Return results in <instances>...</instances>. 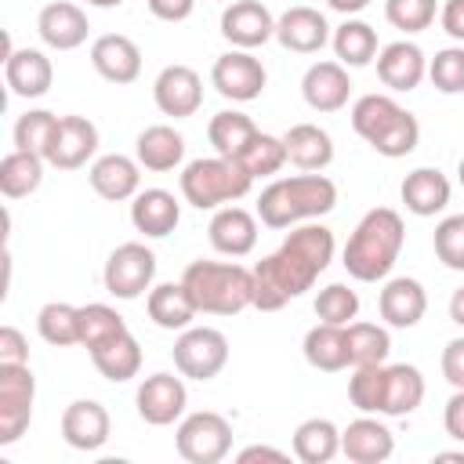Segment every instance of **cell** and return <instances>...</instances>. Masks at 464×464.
I'll use <instances>...</instances> for the list:
<instances>
[{"instance_id":"cell-1","label":"cell","mask_w":464,"mask_h":464,"mask_svg":"<svg viewBox=\"0 0 464 464\" xmlns=\"http://www.w3.org/2000/svg\"><path fill=\"white\" fill-rule=\"evenodd\" d=\"M334 261V232L326 225H301L290 228V236L254 265V308L279 312L294 297L315 286V279Z\"/></svg>"},{"instance_id":"cell-2","label":"cell","mask_w":464,"mask_h":464,"mask_svg":"<svg viewBox=\"0 0 464 464\" xmlns=\"http://www.w3.org/2000/svg\"><path fill=\"white\" fill-rule=\"evenodd\" d=\"M402 243H406V225H402V214L392 210V207H373L359 218L355 232L348 236L344 243V272L359 283H377L384 279L399 254H402Z\"/></svg>"},{"instance_id":"cell-3","label":"cell","mask_w":464,"mask_h":464,"mask_svg":"<svg viewBox=\"0 0 464 464\" xmlns=\"http://www.w3.org/2000/svg\"><path fill=\"white\" fill-rule=\"evenodd\" d=\"M334 207H337V185L319 170L276 178L257 196V218L268 228H290L301 221H315V218L330 214Z\"/></svg>"},{"instance_id":"cell-4","label":"cell","mask_w":464,"mask_h":464,"mask_svg":"<svg viewBox=\"0 0 464 464\" xmlns=\"http://www.w3.org/2000/svg\"><path fill=\"white\" fill-rule=\"evenodd\" d=\"M352 127L355 134L381 156L402 160L420 141V123L410 109H402L392 94H362L352 105Z\"/></svg>"},{"instance_id":"cell-5","label":"cell","mask_w":464,"mask_h":464,"mask_svg":"<svg viewBox=\"0 0 464 464\" xmlns=\"http://www.w3.org/2000/svg\"><path fill=\"white\" fill-rule=\"evenodd\" d=\"M181 283L196 308L210 315H236L254 304V268L236 261H192L181 272Z\"/></svg>"},{"instance_id":"cell-6","label":"cell","mask_w":464,"mask_h":464,"mask_svg":"<svg viewBox=\"0 0 464 464\" xmlns=\"http://www.w3.org/2000/svg\"><path fill=\"white\" fill-rule=\"evenodd\" d=\"M254 178L239 160L228 156H210V160H192L181 170V196L196 210H218L250 192Z\"/></svg>"},{"instance_id":"cell-7","label":"cell","mask_w":464,"mask_h":464,"mask_svg":"<svg viewBox=\"0 0 464 464\" xmlns=\"http://www.w3.org/2000/svg\"><path fill=\"white\" fill-rule=\"evenodd\" d=\"M36 377L29 362H0V446H14L33 420Z\"/></svg>"},{"instance_id":"cell-8","label":"cell","mask_w":464,"mask_h":464,"mask_svg":"<svg viewBox=\"0 0 464 464\" xmlns=\"http://www.w3.org/2000/svg\"><path fill=\"white\" fill-rule=\"evenodd\" d=\"M174 446H178L181 460H188V464H218L232 450V424L214 410L188 413L178 424Z\"/></svg>"},{"instance_id":"cell-9","label":"cell","mask_w":464,"mask_h":464,"mask_svg":"<svg viewBox=\"0 0 464 464\" xmlns=\"http://www.w3.org/2000/svg\"><path fill=\"white\" fill-rule=\"evenodd\" d=\"M228 362V337L214 326H188L174 341V366L188 381H214Z\"/></svg>"},{"instance_id":"cell-10","label":"cell","mask_w":464,"mask_h":464,"mask_svg":"<svg viewBox=\"0 0 464 464\" xmlns=\"http://www.w3.org/2000/svg\"><path fill=\"white\" fill-rule=\"evenodd\" d=\"M105 290L120 301H134L141 297L145 290H152V279H156V254L145 246V243H120L109 261H105Z\"/></svg>"},{"instance_id":"cell-11","label":"cell","mask_w":464,"mask_h":464,"mask_svg":"<svg viewBox=\"0 0 464 464\" xmlns=\"http://www.w3.org/2000/svg\"><path fill=\"white\" fill-rule=\"evenodd\" d=\"M265 80H268V72H265L261 58H254L250 51H239V47L225 51L221 58H214V69H210L214 91L221 98H228V102H254V98H261Z\"/></svg>"},{"instance_id":"cell-12","label":"cell","mask_w":464,"mask_h":464,"mask_svg":"<svg viewBox=\"0 0 464 464\" xmlns=\"http://www.w3.org/2000/svg\"><path fill=\"white\" fill-rule=\"evenodd\" d=\"M152 98L163 116H174V120L196 116L203 105V80L192 65H163L152 83Z\"/></svg>"},{"instance_id":"cell-13","label":"cell","mask_w":464,"mask_h":464,"mask_svg":"<svg viewBox=\"0 0 464 464\" xmlns=\"http://www.w3.org/2000/svg\"><path fill=\"white\" fill-rule=\"evenodd\" d=\"M138 417L145 424H156V428H167L174 424L181 413H185V402H188V392H185V381L174 377V373H152L138 384Z\"/></svg>"},{"instance_id":"cell-14","label":"cell","mask_w":464,"mask_h":464,"mask_svg":"<svg viewBox=\"0 0 464 464\" xmlns=\"http://www.w3.org/2000/svg\"><path fill=\"white\" fill-rule=\"evenodd\" d=\"M221 36L239 51H254L276 36V18L261 0H232L221 11Z\"/></svg>"},{"instance_id":"cell-15","label":"cell","mask_w":464,"mask_h":464,"mask_svg":"<svg viewBox=\"0 0 464 464\" xmlns=\"http://www.w3.org/2000/svg\"><path fill=\"white\" fill-rule=\"evenodd\" d=\"M94 149H98V127L87 116H58V127L44 160L58 170H76L94 156Z\"/></svg>"},{"instance_id":"cell-16","label":"cell","mask_w":464,"mask_h":464,"mask_svg":"<svg viewBox=\"0 0 464 464\" xmlns=\"http://www.w3.org/2000/svg\"><path fill=\"white\" fill-rule=\"evenodd\" d=\"M276 40L294 54H315L330 40V22L323 11L297 4L276 18Z\"/></svg>"},{"instance_id":"cell-17","label":"cell","mask_w":464,"mask_h":464,"mask_svg":"<svg viewBox=\"0 0 464 464\" xmlns=\"http://www.w3.org/2000/svg\"><path fill=\"white\" fill-rule=\"evenodd\" d=\"M91 65L109 83H134L141 76V47L123 33H105L91 44Z\"/></svg>"},{"instance_id":"cell-18","label":"cell","mask_w":464,"mask_h":464,"mask_svg":"<svg viewBox=\"0 0 464 464\" xmlns=\"http://www.w3.org/2000/svg\"><path fill=\"white\" fill-rule=\"evenodd\" d=\"M4 80L18 98H44L54 83V65L36 47H14L4 58Z\"/></svg>"},{"instance_id":"cell-19","label":"cell","mask_w":464,"mask_h":464,"mask_svg":"<svg viewBox=\"0 0 464 464\" xmlns=\"http://www.w3.org/2000/svg\"><path fill=\"white\" fill-rule=\"evenodd\" d=\"M87 178H91V188L109 203H123V199H134L141 192V163L123 156V152L98 156L91 163Z\"/></svg>"},{"instance_id":"cell-20","label":"cell","mask_w":464,"mask_h":464,"mask_svg":"<svg viewBox=\"0 0 464 464\" xmlns=\"http://www.w3.org/2000/svg\"><path fill=\"white\" fill-rule=\"evenodd\" d=\"M109 428H112L109 410L102 402H94V399H76L62 413V439L72 450H83V453L102 450L109 442Z\"/></svg>"},{"instance_id":"cell-21","label":"cell","mask_w":464,"mask_h":464,"mask_svg":"<svg viewBox=\"0 0 464 464\" xmlns=\"http://www.w3.org/2000/svg\"><path fill=\"white\" fill-rule=\"evenodd\" d=\"M36 33H40V40H44L47 47H54V51H72V47H80V44L87 40L91 22H87L83 7H76V4H69V0H51V4H44V11L36 14Z\"/></svg>"},{"instance_id":"cell-22","label":"cell","mask_w":464,"mask_h":464,"mask_svg":"<svg viewBox=\"0 0 464 464\" xmlns=\"http://www.w3.org/2000/svg\"><path fill=\"white\" fill-rule=\"evenodd\" d=\"M377 76L388 91H417L420 80L428 76V58L417 44L410 40H395L388 47L377 51Z\"/></svg>"},{"instance_id":"cell-23","label":"cell","mask_w":464,"mask_h":464,"mask_svg":"<svg viewBox=\"0 0 464 464\" xmlns=\"http://www.w3.org/2000/svg\"><path fill=\"white\" fill-rule=\"evenodd\" d=\"M377 312H381V319H384L388 326L410 330V326H417V323L424 319V312H428V294H424V286H420L417 279L395 276V279H388V283L381 286Z\"/></svg>"},{"instance_id":"cell-24","label":"cell","mask_w":464,"mask_h":464,"mask_svg":"<svg viewBox=\"0 0 464 464\" xmlns=\"http://www.w3.org/2000/svg\"><path fill=\"white\" fill-rule=\"evenodd\" d=\"M301 94H304L308 109H315V112L344 109L348 94H352L348 65H341V62H315V65H308V72L301 80Z\"/></svg>"},{"instance_id":"cell-25","label":"cell","mask_w":464,"mask_h":464,"mask_svg":"<svg viewBox=\"0 0 464 464\" xmlns=\"http://www.w3.org/2000/svg\"><path fill=\"white\" fill-rule=\"evenodd\" d=\"M210 246L225 257H246L257 246V218L243 207H218L210 218Z\"/></svg>"},{"instance_id":"cell-26","label":"cell","mask_w":464,"mask_h":464,"mask_svg":"<svg viewBox=\"0 0 464 464\" xmlns=\"http://www.w3.org/2000/svg\"><path fill=\"white\" fill-rule=\"evenodd\" d=\"M341 453L352 464H384L395 453V435L377 417H359L341 431Z\"/></svg>"},{"instance_id":"cell-27","label":"cell","mask_w":464,"mask_h":464,"mask_svg":"<svg viewBox=\"0 0 464 464\" xmlns=\"http://www.w3.org/2000/svg\"><path fill=\"white\" fill-rule=\"evenodd\" d=\"M178 221H181V203L167 188H145L130 203V225L149 239L170 236L178 228Z\"/></svg>"},{"instance_id":"cell-28","label":"cell","mask_w":464,"mask_h":464,"mask_svg":"<svg viewBox=\"0 0 464 464\" xmlns=\"http://www.w3.org/2000/svg\"><path fill=\"white\" fill-rule=\"evenodd\" d=\"M402 203L410 214L417 218H435L439 210H446L450 203V181L439 167H417L402 178V188H399Z\"/></svg>"},{"instance_id":"cell-29","label":"cell","mask_w":464,"mask_h":464,"mask_svg":"<svg viewBox=\"0 0 464 464\" xmlns=\"http://www.w3.org/2000/svg\"><path fill=\"white\" fill-rule=\"evenodd\" d=\"M145 308H149V319L160 326V330H188L192 319L199 315L192 294L185 290V283H156L145 297Z\"/></svg>"},{"instance_id":"cell-30","label":"cell","mask_w":464,"mask_h":464,"mask_svg":"<svg viewBox=\"0 0 464 464\" xmlns=\"http://www.w3.org/2000/svg\"><path fill=\"white\" fill-rule=\"evenodd\" d=\"M134 160L145 167V170H156V174H167L174 170L181 160H185V138L170 127V123H152L138 134L134 141Z\"/></svg>"},{"instance_id":"cell-31","label":"cell","mask_w":464,"mask_h":464,"mask_svg":"<svg viewBox=\"0 0 464 464\" xmlns=\"http://www.w3.org/2000/svg\"><path fill=\"white\" fill-rule=\"evenodd\" d=\"M304 359L308 366L323 370V373H337L344 366H352V348H348V326L337 323H319L304 334Z\"/></svg>"},{"instance_id":"cell-32","label":"cell","mask_w":464,"mask_h":464,"mask_svg":"<svg viewBox=\"0 0 464 464\" xmlns=\"http://www.w3.org/2000/svg\"><path fill=\"white\" fill-rule=\"evenodd\" d=\"M283 145H286V160L301 170H326L334 160V141L315 123H294L283 134Z\"/></svg>"},{"instance_id":"cell-33","label":"cell","mask_w":464,"mask_h":464,"mask_svg":"<svg viewBox=\"0 0 464 464\" xmlns=\"http://www.w3.org/2000/svg\"><path fill=\"white\" fill-rule=\"evenodd\" d=\"M424 402V377L410 362L384 366V417H406Z\"/></svg>"},{"instance_id":"cell-34","label":"cell","mask_w":464,"mask_h":464,"mask_svg":"<svg viewBox=\"0 0 464 464\" xmlns=\"http://www.w3.org/2000/svg\"><path fill=\"white\" fill-rule=\"evenodd\" d=\"M91 359H94V366H98V373L105 381L123 384V381L138 377V370H141V344H138V337L130 330H123L120 337H112L102 348H94Z\"/></svg>"},{"instance_id":"cell-35","label":"cell","mask_w":464,"mask_h":464,"mask_svg":"<svg viewBox=\"0 0 464 464\" xmlns=\"http://www.w3.org/2000/svg\"><path fill=\"white\" fill-rule=\"evenodd\" d=\"M341 453V431L326 417H308L294 431V457L301 464H326Z\"/></svg>"},{"instance_id":"cell-36","label":"cell","mask_w":464,"mask_h":464,"mask_svg":"<svg viewBox=\"0 0 464 464\" xmlns=\"http://www.w3.org/2000/svg\"><path fill=\"white\" fill-rule=\"evenodd\" d=\"M334 54L341 65L348 69H362L377 58V29L362 18H344L337 29H334Z\"/></svg>"},{"instance_id":"cell-37","label":"cell","mask_w":464,"mask_h":464,"mask_svg":"<svg viewBox=\"0 0 464 464\" xmlns=\"http://www.w3.org/2000/svg\"><path fill=\"white\" fill-rule=\"evenodd\" d=\"M44 156L40 152H25V149H14L0 160V192L7 199H22V196H33L44 181Z\"/></svg>"},{"instance_id":"cell-38","label":"cell","mask_w":464,"mask_h":464,"mask_svg":"<svg viewBox=\"0 0 464 464\" xmlns=\"http://www.w3.org/2000/svg\"><path fill=\"white\" fill-rule=\"evenodd\" d=\"M254 134H257L254 120H250L246 112H239V109H221V112L210 116V123H207V138H210L214 152H218V156H228V160H236V156L254 141Z\"/></svg>"},{"instance_id":"cell-39","label":"cell","mask_w":464,"mask_h":464,"mask_svg":"<svg viewBox=\"0 0 464 464\" xmlns=\"http://www.w3.org/2000/svg\"><path fill=\"white\" fill-rule=\"evenodd\" d=\"M36 330L47 344L54 348H69L80 344V308L65 304V301H47L36 312Z\"/></svg>"},{"instance_id":"cell-40","label":"cell","mask_w":464,"mask_h":464,"mask_svg":"<svg viewBox=\"0 0 464 464\" xmlns=\"http://www.w3.org/2000/svg\"><path fill=\"white\" fill-rule=\"evenodd\" d=\"M123 330H127V323H123V315H120L116 308H109V304H102V301L80 308V344H83L87 352L102 348L105 341L120 337Z\"/></svg>"},{"instance_id":"cell-41","label":"cell","mask_w":464,"mask_h":464,"mask_svg":"<svg viewBox=\"0 0 464 464\" xmlns=\"http://www.w3.org/2000/svg\"><path fill=\"white\" fill-rule=\"evenodd\" d=\"M348 348H352V366H373L388 359L392 337L377 323H348Z\"/></svg>"},{"instance_id":"cell-42","label":"cell","mask_w":464,"mask_h":464,"mask_svg":"<svg viewBox=\"0 0 464 464\" xmlns=\"http://www.w3.org/2000/svg\"><path fill=\"white\" fill-rule=\"evenodd\" d=\"M236 160L250 170V178H272V174L286 163V145H283V138L257 130V134H254V141H250Z\"/></svg>"},{"instance_id":"cell-43","label":"cell","mask_w":464,"mask_h":464,"mask_svg":"<svg viewBox=\"0 0 464 464\" xmlns=\"http://www.w3.org/2000/svg\"><path fill=\"white\" fill-rule=\"evenodd\" d=\"M348 399L355 410L384 417V362L355 366V373L348 377Z\"/></svg>"},{"instance_id":"cell-44","label":"cell","mask_w":464,"mask_h":464,"mask_svg":"<svg viewBox=\"0 0 464 464\" xmlns=\"http://www.w3.org/2000/svg\"><path fill=\"white\" fill-rule=\"evenodd\" d=\"M54 127H58V116L51 109H29V112H22L18 123H14V149L47 156V145L54 138Z\"/></svg>"},{"instance_id":"cell-45","label":"cell","mask_w":464,"mask_h":464,"mask_svg":"<svg viewBox=\"0 0 464 464\" xmlns=\"http://www.w3.org/2000/svg\"><path fill=\"white\" fill-rule=\"evenodd\" d=\"M315 315H319V323L348 326V323H355V315H359V294H355L352 286H344V283H330V286H323L319 297H315Z\"/></svg>"},{"instance_id":"cell-46","label":"cell","mask_w":464,"mask_h":464,"mask_svg":"<svg viewBox=\"0 0 464 464\" xmlns=\"http://www.w3.org/2000/svg\"><path fill=\"white\" fill-rule=\"evenodd\" d=\"M435 257L453 268V272H464V214H450L435 225Z\"/></svg>"},{"instance_id":"cell-47","label":"cell","mask_w":464,"mask_h":464,"mask_svg":"<svg viewBox=\"0 0 464 464\" xmlns=\"http://www.w3.org/2000/svg\"><path fill=\"white\" fill-rule=\"evenodd\" d=\"M428 76L442 94H464V47H442L428 62Z\"/></svg>"},{"instance_id":"cell-48","label":"cell","mask_w":464,"mask_h":464,"mask_svg":"<svg viewBox=\"0 0 464 464\" xmlns=\"http://www.w3.org/2000/svg\"><path fill=\"white\" fill-rule=\"evenodd\" d=\"M384 18L402 33H424L435 22V0H384Z\"/></svg>"},{"instance_id":"cell-49","label":"cell","mask_w":464,"mask_h":464,"mask_svg":"<svg viewBox=\"0 0 464 464\" xmlns=\"http://www.w3.org/2000/svg\"><path fill=\"white\" fill-rule=\"evenodd\" d=\"M0 362H29V341L18 326H0Z\"/></svg>"},{"instance_id":"cell-50","label":"cell","mask_w":464,"mask_h":464,"mask_svg":"<svg viewBox=\"0 0 464 464\" xmlns=\"http://www.w3.org/2000/svg\"><path fill=\"white\" fill-rule=\"evenodd\" d=\"M442 377L453 388H464V337H453L442 348Z\"/></svg>"},{"instance_id":"cell-51","label":"cell","mask_w":464,"mask_h":464,"mask_svg":"<svg viewBox=\"0 0 464 464\" xmlns=\"http://www.w3.org/2000/svg\"><path fill=\"white\" fill-rule=\"evenodd\" d=\"M442 424H446V435L464 442V388H453L446 410H442Z\"/></svg>"},{"instance_id":"cell-52","label":"cell","mask_w":464,"mask_h":464,"mask_svg":"<svg viewBox=\"0 0 464 464\" xmlns=\"http://www.w3.org/2000/svg\"><path fill=\"white\" fill-rule=\"evenodd\" d=\"M145 4L160 22H185L196 7V0H145Z\"/></svg>"},{"instance_id":"cell-53","label":"cell","mask_w":464,"mask_h":464,"mask_svg":"<svg viewBox=\"0 0 464 464\" xmlns=\"http://www.w3.org/2000/svg\"><path fill=\"white\" fill-rule=\"evenodd\" d=\"M439 22H442V29H446L453 40L464 44V0H446L442 11H439Z\"/></svg>"},{"instance_id":"cell-54","label":"cell","mask_w":464,"mask_h":464,"mask_svg":"<svg viewBox=\"0 0 464 464\" xmlns=\"http://www.w3.org/2000/svg\"><path fill=\"white\" fill-rule=\"evenodd\" d=\"M236 460L239 464H254V460H276V464H283V460H290V453H283L276 446H246V450H239Z\"/></svg>"},{"instance_id":"cell-55","label":"cell","mask_w":464,"mask_h":464,"mask_svg":"<svg viewBox=\"0 0 464 464\" xmlns=\"http://www.w3.org/2000/svg\"><path fill=\"white\" fill-rule=\"evenodd\" d=\"M450 319H453L457 326H464V286H457L453 297H450Z\"/></svg>"},{"instance_id":"cell-56","label":"cell","mask_w":464,"mask_h":464,"mask_svg":"<svg viewBox=\"0 0 464 464\" xmlns=\"http://www.w3.org/2000/svg\"><path fill=\"white\" fill-rule=\"evenodd\" d=\"M326 4H330L334 11H341V14H359L370 0H326Z\"/></svg>"},{"instance_id":"cell-57","label":"cell","mask_w":464,"mask_h":464,"mask_svg":"<svg viewBox=\"0 0 464 464\" xmlns=\"http://www.w3.org/2000/svg\"><path fill=\"white\" fill-rule=\"evenodd\" d=\"M87 4H91V7H105V11H109V7H120L123 0H87Z\"/></svg>"},{"instance_id":"cell-58","label":"cell","mask_w":464,"mask_h":464,"mask_svg":"<svg viewBox=\"0 0 464 464\" xmlns=\"http://www.w3.org/2000/svg\"><path fill=\"white\" fill-rule=\"evenodd\" d=\"M435 460H457V464H464V453H435Z\"/></svg>"},{"instance_id":"cell-59","label":"cell","mask_w":464,"mask_h":464,"mask_svg":"<svg viewBox=\"0 0 464 464\" xmlns=\"http://www.w3.org/2000/svg\"><path fill=\"white\" fill-rule=\"evenodd\" d=\"M457 178H460V185H464V160H460V167H457Z\"/></svg>"},{"instance_id":"cell-60","label":"cell","mask_w":464,"mask_h":464,"mask_svg":"<svg viewBox=\"0 0 464 464\" xmlns=\"http://www.w3.org/2000/svg\"><path fill=\"white\" fill-rule=\"evenodd\" d=\"M228 4H232V0H228Z\"/></svg>"}]
</instances>
